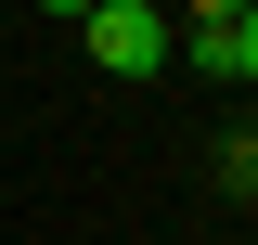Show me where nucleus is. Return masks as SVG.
Here are the masks:
<instances>
[{"instance_id":"nucleus-1","label":"nucleus","mask_w":258,"mask_h":245,"mask_svg":"<svg viewBox=\"0 0 258 245\" xmlns=\"http://www.w3.org/2000/svg\"><path fill=\"white\" fill-rule=\"evenodd\" d=\"M78 39H91L103 78H155L181 26H168V0H91V26H78Z\"/></svg>"},{"instance_id":"nucleus-2","label":"nucleus","mask_w":258,"mask_h":245,"mask_svg":"<svg viewBox=\"0 0 258 245\" xmlns=\"http://www.w3.org/2000/svg\"><path fill=\"white\" fill-rule=\"evenodd\" d=\"M220 194H245V207H258V129H232V142H220Z\"/></svg>"},{"instance_id":"nucleus-3","label":"nucleus","mask_w":258,"mask_h":245,"mask_svg":"<svg viewBox=\"0 0 258 245\" xmlns=\"http://www.w3.org/2000/svg\"><path fill=\"white\" fill-rule=\"evenodd\" d=\"M181 13H194V39H207V26H232L245 0H181ZM181 13H168V26H181Z\"/></svg>"},{"instance_id":"nucleus-4","label":"nucleus","mask_w":258,"mask_h":245,"mask_svg":"<svg viewBox=\"0 0 258 245\" xmlns=\"http://www.w3.org/2000/svg\"><path fill=\"white\" fill-rule=\"evenodd\" d=\"M39 13H64V26H91V0H39Z\"/></svg>"}]
</instances>
